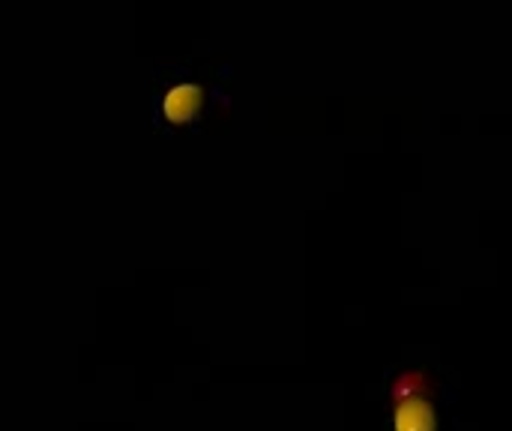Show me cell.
<instances>
[{
    "instance_id": "obj_3",
    "label": "cell",
    "mask_w": 512,
    "mask_h": 431,
    "mask_svg": "<svg viewBox=\"0 0 512 431\" xmlns=\"http://www.w3.org/2000/svg\"><path fill=\"white\" fill-rule=\"evenodd\" d=\"M420 390H426V378H423V372H405V375L393 384L390 396H393V402H405V399H414Z\"/></svg>"
},
{
    "instance_id": "obj_1",
    "label": "cell",
    "mask_w": 512,
    "mask_h": 431,
    "mask_svg": "<svg viewBox=\"0 0 512 431\" xmlns=\"http://www.w3.org/2000/svg\"><path fill=\"white\" fill-rule=\"evenodd\" d=\"M201 105H204V90L198 84H192V81H180L165 93L162 114H165V120L183 126V123H192L201 114Z\"/></svg>"
},
{
    "instance_id": "obj_2",
    "label": "cell",
    "mask_w": 512,
    "mask_h": 431,
    "mask_svg": "<svg viewBox=\"0 0 512 431\" xmlns=\"http://www.w3.org/2000/svg\"><path fill=\"white\" fill-rule=\"evenodd\" d=\"M393 426L396 431H438V417L426 399H405L396 408Z\"/></svg>"
}]
</instances>
